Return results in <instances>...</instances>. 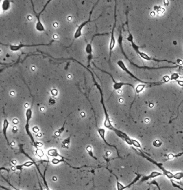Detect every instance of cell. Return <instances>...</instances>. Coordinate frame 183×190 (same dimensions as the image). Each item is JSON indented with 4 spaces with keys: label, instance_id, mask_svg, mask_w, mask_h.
<instances>
[{
    "label": "cell",
    "instance_id": "1",
    "mask_svg": "<svg viewBox=\"0 0 183 190\" xmlns=\"http://www.w3.org/2000/svg\"><path fill=\"white\" fill-rule=\"evenodd\" d=\"M71 60L75 61V62H77V63L80 64L84 68H85L87 70H88L90 73L91 76H92V80H93V82H94L95 85L97 87V88L98 89L99 92L100 93V95H101V103L102 104V107H103V111H104V126L106 127V128H108L109 130H111V131H113L117 136L119 135L121 133L122 131H121L119 129H118L117 128H116L114 127L113 126L112 122H111V120H110V118H109V115L108 113V112H107V110L106 107V106H105V103H104V94H103V91H102V88H101V86L100 85L98 84V83H97V82L95 80V75H94V74H93V71L90 70V69H89V68H87V66H84L81 63H80V61H77V60H75V59H73V58H67V59H66V58H61V59H60V60Z\"/></svg>",
    "mask_w": 183,
    "mask_h": 190
},
{
    "label": "cell",
    "instance_id": "2",
    "mask_svg": "<svg viewBox=\"0 0 183 190\" xmlns=\"http://www.w3.org/2000/svg\"><path fill=\"white\" fill-rule=\"evenodd\" d=\"M128 32H129V35H128V36L127 38V40L131 43L132 48H133V49L134 50V51H136V53L144 60H147V61L152 60V61H156V62H158V63L167 62V63H168L173 64H174L175 65H176L175 62H174V61H169V60H158V59H156V58L150 57L148 55H147L146 53L140 51L139 48H143L144 46H138L136 43L134 42L133 36L132 35V34L130 32L129 30H128Z\"/></svg>",
    "mask_w": 183,
    "mask_h": 190
},
{
    "label": "cell",
    "instance_id": "3",
    "mask_svg": "<svg viewBox=\"0 0 183 190\" xmlns=\"http://www.w3.org/2000/svg\"><path fill=\"white\" fill-rule=\"evenodd\" d=\"M118 42L120 48V49L121 50L122 54H123V55L129 61V63L131 65H133L134 66H135L137 68H139L140 69H147V70H158V69H171V68H176L178 67H179V65H174V66H162V67H156V68H154V67H149V66H140L139 65H138L137 64L133 63L132 61L130 60L128 57H127V55H126V54L125 53L124 49H123V36L122 34V31H120L119 32V35L118 37Z\"/></svg>",
    "mask_w": 183,
    "mask_h": 190
},
{
    "label": "cell",
    "instance_id": "4",
    "mask_svg": "<svg viewBox=\"0 0 183 190\" xmlns=\"http://www.w3.org/2000/svg\"><path fill=\"white\" fill-rule=\"evenodd\" d=\"M29 92H30V89L28 87V86L27 85ZM30 94H31V95L32 96V104H31V106L28 108L26 111V124H25V131H26V133L28 135V136L29 137V139L31 140V142H32V144H33V146H34V147L38 149V146L37 143V142L35 141L34 139V136L32 135V134L31 133V132L30 131V128H29V122L30 120H31L32 118V106H33V104H34V98L32 96V95L31 94V92H30Z\"/></svg>",
    "mask_w": 183,
    "mask_h": 190
},
{
    "label": "cell",
    "instance_id": "5",
    "mask_svg": "<svg viewBox=\"0 0 183 190\" xmlns=\"http://www.w3.org/2000/svg\"><path fill=\"white\" fill-rule=\"evenodd\" d=\"M133 149L136 151L138 155H141V157H142L148 160L149 162H151V163H153V164H154V165H156V166H157L159 169H160L163 172V175L164 176H166L167 177H168V178H169L170 180L174 178V174L172 173L171 172L169 171L168 170H167L165 167H164L162 163H158V162L155 161L154 160H153L151 158H150L148 155H145L144 152H143L142 151L139 149L138 150H137V149H136L134 148H133Z\"/></svg>",
    "mask_w": 183,
    "mask_h": 190
},
{
    "label": "cell",
    "instance_id": "6",
    "mask_svg": "<svg viewBox=\"0 0 183 190\" xmlns=\"http://www.w3.org/2000/svg\"><path fill=\"white\" fill-rule=\"evenodd\" d=\"M99 2V1H98L97 2H95V4L93 5V7H92V10H91V11H90V12H89V18H88V20H86V21H84L83 22H82V23L78 27V28H77V30H76V31H75V35H74V37H73V41H72V43L71 44V45H69V46H67V47H65L66 49H67V48H70L72 45H73V44L74 43V42H75V40H76V39H78V38H80L81 36H82V30H83V28H84V27L86 25H87L88 24V23H89V22H93V21H96V20H97L101 16H101H99V17H98V18H97V19H95V20H91V17H92V14H93V10L95 9V6L98 5V2Z\"/></svg>",
    "mask_w": 183,
    "mask_h": 190
},
{
    "label": "cell",
    "instance_id": "7",
    "mask_svg": "<svg viewBox=\"0 0 183 190\" xmlns=\"http://www.w3.org/2000/svg\"><path fill=\"white\" fill-rule=\"evenodd\" d=\"M117 64L118 65V66L122 69V70L125 71L126 73H127L128 75H129L131 77L134 78L135 79V80H136V81H138V82H139L140 83H142L144 84H157L158 85H161L164 84L165 83H167V82H165L163 79H162V81L158 82H144V80H142L139 79V78H138L136 77L135 75H134L133 74V73L128 70V69L127 68L125 64L124 63V62L122 60L118 61Z\"/></svg>",
    "mask_w": 183,
    "mask_h": 190
},
{
    "label": "cell",
    "instance_id": "8",
    "mask_svg": "<svg viewBox=\"0 0 183 190\" xmlns=\"http://www.w3.org/2000/svg\"><path fill=\"white\" fill-rule=\"evenodd\" d=\"M54 40H51V41L48 44H43V43H40V44H31V45H27L24 44H20L19 45H10V44H4L1 42V45L3 46H8L10 48V49L12 51H17L23 48H28V47H36V46H49L52 45V44L54 42Z\"/></svg>",
    "mask_w": 183,
    "mask_h": 190
},
{
    "label": "cell",
    "instance_id": "9",
    "mask_svg": "<svg viewBox=\"0 0 183 190\" xmlns=\"http://www.w3.org/2000/svg\"><path fill=\"white\" fill-rule=\"evenodd\" d=\"M117 24V1H115V6H114V22L112 30V32L110 35V40L109 42V63H110V59H111V56H112V51L114 49L115 45V40L114 37V31H115V27Z\"/></svg>",
    "mask_w": 183,
    "mask_h": 190
},
{
    "label": "cell",
    "instance_id": "10",
    "mask_svg": "<svg viewBox=\"0 0 183 190\" xmlns=\"http://www.w3.org/2000/svg\"><path fill=\"white\" fill-rule=\"evenodd\" d=\"M51 2V1H48L46 3L44 7L42 9L41 11L40 12H37L36 11H35V9H34V2L32 1H31V3H32V8H33V12L34 13V15L36 16V17H37V22L36 24V30L38 31H40V32H43V31H45V28H44V26L43 25V24L42 23V22L41 21V15L45 11V10L46 9V8L47 7L49 3V2Z\"/></svg>",
    "mask_w": 183,
    "mask_h": 190
},
{
    "label": "cell",
    "instance_id": "11",
    "mask_svg": "<svg viewBox=\"0 0 183 190\" xmlns=\"http://www.w3.org/2000/svg\"><path fill=\"white\" fill-rule=\"evenodd\" d=\"M93 65H94V66H95V68H97L98 70L101 71L103 72V73H106V74H108V75H109L110 77H111V78H112V80H113V89H114V91H118V90H120V89L122 88V87H123V86H124V85H128V86H131V87H132V88H133V89H134V91H135V88H134V85H132V84H130V83H124V82H117L115 81V80H114V77H113L112 75V74H110L109 73L107 72V71H104L103 70H102L101 69H100V68H98L97 66H95V64H93Z\"/></svg>",
    "mask_w": 183,
    "mask_h": 190
},
{
    "label": "cell",
    "instance_id": "12",
    "mask_svg": "<svg viewBox=\"0 0 183 190\" xmlns=\"http://www.w3.org/2000/svg\"><path fill=\"white\" fill-rule=\"evenodd\" d=\"M109 34V33H103V34H95L93 36L92 38V40L90 41V43L89 44H87V45H86V49H85V50H86V53L88 55V66H87V68H89L90 67V60H92V51H93V49H92V42H93V40L94 39V38L96 37V36H104V35H108Z\"/></svg>",
    "mask_w": 183,
    "mask_h": 190
},
{
    "label": "cell",
    "instance_id": "13",
    "mask_svg": "<svg viewBox=\"0 0 183 190\" xmlns=\"http://www.w3.org/2000/svg\"><path fill=\"white\" fill-rule=\"evenodd\" d=\"M20 149L21 152L22 153H23V155H25L26 156H27V157H28L31 161H27V162H25L23 164H19V165H17L15 168L17 170H19V171H20L21 172L22 171V169L23 167H29L32 166H33L34 164V161L28 155H27V153H26L24 150L22 148V146L20 144Z\"/></svg>",
    "mask_w": 183,
    "mask_h": 190
},
{
    "label": "cell",
    "instance_id": "14",
    "mask_svg": "<svg viewBox=\"0 0 183 190\" xmlns=\"http://www.w3.org/2000/svg\"><path fill=\"white\" fill-rule=\"evenodd\" d=\"M97 132L99 134V137H101V138L103 141V142L105 143V144L106 145H107L109 147H113V148H115V149L116 150L117 152V155H118V158H121V157H120L119 153V151H118V149L117 147L115 146V145H112V144H109L106 140V130L104 128H99L97 126Z\"/></svg>",
    "mask_w": 183,
    "mask_h": 190
},
{
    "label": "cell",
    "instance_id": "15",
    "mask_svg": "<svg viewBox=\"0 0 183 190\" xmlns=\"http://www.w3.org/2000/svg\"><path fill=\"white\" fill-rule=\"evenodd\" d=\"M141 177V175H139V174L137 175V176H136L135 178L130 183L128 184V185H126V186L123 185L118 180H117V184H116L117 190H124L128 189V188L134 185L135 183H136L139 180Z\"/></svg>",
    "mask_w": 183,
    "mask_h": 190
},
{
    "label": "cell",
    "instance_id": "16",
    "mask_svg": "<svg viewBox=\"0 0 183 190\" xmlns=\"http://www.w3.org/2000/svg\"><path fill=\"white\" fill-rule=\"evenodd\" d=\"M163 173L159 172H158V171H152L149 175H147V176H142L141 180H140V183H142L143 182H145V181H147L149 180L150 179H152V178H156V177H159V176H163Z\"/></svg>",
    "mask_w": 183,
    "mask_h": 190
},
{
    "label": "cell",
    "instance_id": "17",
    "mask_svg": "<svg viewBox=\"0 0 183 190\" xmlns=\"http://www.w3.org/2000/svg\"><path fill=\"white\" fill-rule=\"evenodd\" d=\"M8 126H9V122L8 120L5 118V120H3V125H2V133H3V135L4 136V138H5L6 141L7 142V144L10 146V147H11V144H10V143L9 142V140H8V138L7 137V129H8Z\"/></svg>",
    "mask_w": 183,
    "mask_h": 190
},
{
    "label": "cell",
    "instance_id": "18",
    "mask_svg": "<svg viewBox=\"0 0 183 190\" xmlns=\"http://www.w3.org/2000/svg\"><path fill=\"white\" fill-rule=\"evenodd\" d=\"M47 154L48 155L51 156V157H53L54 158H62L63 157L61 155L59 154V153L58 152L57 150L56 149H51L49 150H48L47 152Z\"/></svg>",
    "mask_w": 183,
    "mask_h": 190
},
{
    "label": "cell",
    "instance_id": "19",
    "mask_svg": "<svg viewBox=\"0 0 183 190\" xmlns=\"http://www.w3.org/2000/svg\"><path fill=\"white\" fill-rule=\"evenodd\" d=\"M71 135H69L68 138L64 139L62 142V145L63 148H67L68 149L69 147V144L71 143Z\"/></svg>",
    "mask_w": 183,
    "mask_h": 190
},
{
    "label": "cell",
    "instance_id": "20",
    "mask_svg": "<svg viewBox=\"0 0 183 190\" xmlns=\"http://www.w3.org/2000/svg\"><path fill=\"white\" fill-rule=\"evenodd\" d=\"M86 151H87V153H88V155H89L90 157L93 158L95 159V160H97V157H95V156L94 155H93V148H92V147L90 145H88V146L87 147V148H86Z\"/></svg>",
    "mask_w": 183,
    "mask_h": 190
},
{
    "label": "cell",
    "instance_id": "21",
    "mask_svg": "<svg viewBox=\"0 0 183 190\" xmlns=\"http://www.w3.org/2000/svg\"><path fill=\"white\" fill-rule=\"evenodd\" d=\"M10 6V1L8 0H5L3 1L2 5V8L3 11H7L9 8Z\"/></svg>",
    "mask_w": 183,
    "mask_h": 190
},
{
    "label": "cell",
    "instance_id": "22",
    "mask_svg": "<svg viewBox=\"0 0 183 190\" xmlns=\"http://www.w3.org/2000/svg\"><path fill=\"white\" fill-rule=\"evenodd\" d=\"M183 155V152H180L179 153H178L176 155H173V154H169L167 155V158L168 160H173L174 158H176L178 157H180L182 156Z\"/></svg>",
    "mask_w": 183,
    "mask_h": 190
},
{
    "label": "cell",
    "instance_id": "23",
    "mask_svg": "<svg viewBox=\"0 0 183 190\" xmlns=\"http://www.w3.org/2000/svg\"><path fill=\"white\" fill-rule=\"evenodd\" d=\"M66 120L64 121V124L63 125L62 127H61L60 129H59L57 131L55 132L54 133V135L56 136V137H60L61 135V134L63 133V132L64 131V126H65V124H66Z\"/></svg>",
    "mask_w": 183,
    "mask_h": 190
},
{
    "label": "cell",
    "instance_id": "24",
    "mask_svg": "<svg viewBox=\"0 0 183 190\" xmlns=\"http://www.w3.org/2000/svg\"><path fill=\"white\" fill-rule=\"evenodd\" d=\"M174 179L176 180H180L183 178V172H177L176 173L174 174Z\"/></svg>",
    "mask_w": 183,
    "mask_h": 190
},
{
    "label": "cell",
    "instance_id": "25",
    "mask_svg": "<svg viewBox=\"0 0 183 190\" xmlns=\"http://www.w3.org/2000/svg\"><path fill=\"white\" fill-rule=\"evenodd\" d=\"M132 142H133V146H134L135 147L138 148V149H142L141 144L138 141H136V140H134V139H133Z\"/></svg>",
    "mask_w": 183,
    "mask_h": 190
},
{
    "label": "cell",
    "instance_id": "26",
    "mask_svg": "<svg viewBox=\"0 0 183 190\" xmlns=\"http://www.w3.org/2000/svg\"><path fill=\"white\" fill-rule=\"evenodd\" d=\"M154 9L155 11H156L158 13H162L163 14V12H165V9L164 8H162V7H160V6H154Z\"/></svg>",
    "mask_w": 183,
    "mask_h": 190
},
{
    "label": "cell",
    "instance_id": "27",
    "mask_svg": "<svg viewBox=\"0 0 183 190\" xmlns=\"http://www.w3.org/2000/svg\"><path fill=\"white\" fill-rule=\"evenodd\" d=\"M179 77L180 76L178 73H173L170 76V80H175L176 82Z\"/></svg>",
    "mask_w": 183,
    "mask_h": 190
},
{
    "label": "cell",
    "instance_id": "28",
    "mask_svg": "<svg viewBox=\"0 0 183 190\" xmlns=\"http://www.w3.org/2000/svg\"><path fill=\"white\" fill-rule=\"evenodd\" d=\"M1 177H2V178H3V180H5V181L7 182V184H8V185H10V186H11V187H12L13 189H14V190H20V189H17V188H16V187H15L14 186H13V185H12L11 183H10V182L8 181V180L7 179H6V178H5V177H4L3 176H2V175H1Z\"/></svg>",
    "mask_w": 183,
    "mask_h": 190
},
{
    "label": "cell",
    "instance_id": "29",
    "mask_svg": "<svg viewBox=\"0 0 183 190\" xmlns=\"http://www.w3.org/2000/svg\"><path fill=\"white\" fill-rule=\"evenodd\" d=\"M52 163L53 164H59L60 163H61V160L60 158H53L52 160Z\"/></svg>",
    "mask_w": 183,
    "mask_h": 190
},
{
    "label": "cell",
    "instance_id": "30",
    "mask_svg": "<svg viewBox=\"0 0 183 190\" xmlns=\"http://www.w3.org/2000/svg\"><path fill=\"white\" fill-rule=\"evenodd\" d=\"M36 154H37V155L38 157H43V155H44L43 152H42V151L41 149H39V148L37 149V151H36Z\"/></svg>",
    "mask_w": 183,
    "mask_h": 190
},
{
    "label": "cell",
    "instance_id": "31",
    "mask_svg": "<svg viewBox=\"0 0 183 190\" xmlns=\"http://www.w3.org/2000/svg\"><path fill=\"white\" fill-rule=\"evenodd\" d=\"M171 184H172V186H173V187H175V188H178V189H180V190H183V188H182L181 187H180V186L179 185H178V184H176V183H175L173 180H171Z\"/></svg>",
    "mask_w": 183,
    "mask_h": 190
},
{
    "label": "cell",
    "instance_id": "32",
    "mask_svg": "<svg viewBox=\"0 0 183 190\" xmlns=\"http://www.w3.org/2000/svg\"><path fill=\"white\" fill-rule=\"evenodd\" d=\"M176 82L178 83V84L180 86L183 87V80H177Z\"/></svg>",
    "mask_w": 183,
    "mask_h": 190
},
{
    "label": "cell",
    "instance_id": "33",
    "mask_svg": "<svg viewBox=\"0 0 183 190\" xmlns=\"http://www.w3.org/2000/svg\"><path fill=\"white\" fill-rule=\"evenodd\" d=\"M0 187H1L2 189H3V190H10V189H8V188H7V187H4V186H0Z\"/></svg>",
    "mask_w": 183,
    "mask_h": 190
},
{
    "label": "cell",
    "instance_id": "34",
    "mask_svg": "<svg viewBox=\"0 0 183 190\" xmlns=\"http://www.w3.org/2000/svg\"><path fill=\"white\" fill-rule=\"evenodd\" d=\"M181 77V78H182V79H183V77Z\"/></svg>",
    "mask_w": 183,
    "mask_h": 190
}]
</instances>
